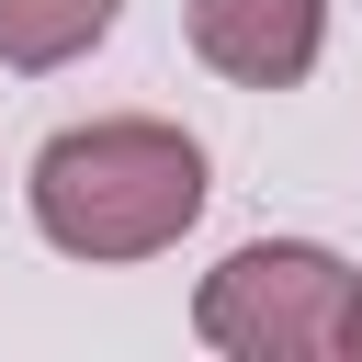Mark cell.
I'll use <instances>...</instances> for the list:
<instances>
[{
	"label": "cell",
	"mask_w": 362,
	"mask_h": 362,
	"mask_svg": "<svg viewBox=\"0 0 362 362\" xmlns=\"http://www.w3.org/2000/svg\"><path fill=\"white\" fill-rule=\"evenodd\" d=\"M192 215H204V147L158 113L68 124L34 158V226L68 260H158Z\"/></svg>",
	"instance_id": "obj_1"
},
{
	"label": "cell",
	"mask_w": 362,
	"mask_h": 362,
	"mask_svg": "<svg viewBox=\"0 0 362 362\" xmlns=\"http://www.w3.org/2000/svg\"><path fill=\"white\" fill-rule=\"evenodd\" d=\"M351 294L362 283H351L339 249H317V238H249V249H226L204 272L192 328L226 362H317V351H339Z\"/></svg>",
	"instance_id": "obj_2"
},
{
	"label": "cell",
	"mask_w": 362,
	"mask_h": 362,
	"mask_svg": "<svg viewBox=\"0 0 362 362\" xmlns=\"http://www.w3.org/2000/svg\"><path fill=\"white\" fill-rule=\"evenodd\" d=\"M328 45V0H192V57L238 90H294Z\"/></svg>",
	"instance_id": "obj_3"
},
{
	"label": "cell",
	"mask_w": 362,
	"mask_h": 362,
	"mask_svg": "<svg viewBox=\"0 0 362 362\" xmlns=\"http://www.w3.org/2000/svg\"><path fill=\"white\" fill-rule=\"evenodd\" d=\"M113 34V0H0V68H68Z\"/></svg>",
	"instance_id": "obj_4"
},
{
	"label": "cell",
	"mask_w": 362,
	"mask_h": 362,
	"mask_svg": "<svg viewBox=\"0 0 362 362\" xmlns=\"http://www.w3.org/2000/svg\"><path fill=\"white\" fill-rule=\"evenodd\" d=\"M339 351H351V362H362V294H351V328H339Z\"/></svg>",
	"instance_id": "obj_5"
}]
</instances>
